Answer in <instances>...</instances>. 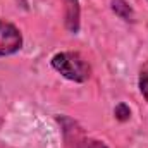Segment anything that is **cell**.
<instances>
[{"mask_svg": "<svg viewBox=\"0 0 148 148\" xmlns=\"http://www.w3.org/2000/svg\"><path fill=\"white\" fill-rule=\"evenodd\" d=\"M23 47L21 31L9 21L0 19V57L12 55Z\"/></svg>", "mask_w": 148, "mask_h": 148, "instance_id": "cell-2", "label": "cell"}, {"mask_svg": "<svg viewBox=\"0 0 148 148\" xmlns=\"http://www.w3.org/2000/svg\"><path fill=\"white\" fill-rule=\"evenodd\" d=\"M114 115H115V119H117V121L126 122V121H129V119H131V109H129L124 102H121V103L114 109Z\"/></svg>", "mask_w": 148, "mask_h": 148, "instance_id": "cell-6", "label": "cell"}, {"mask_svg": "<svg viewBox=\"0 0 148 148\" xmlns=\"http://www.w3.org/2000/svg\"><path fill=\"white\" fill-rule=\"evenodd\" d=\"M112 10L115 12L117 17H121L122 21H127V23H133L134 21V10L133 7L126 2V0H112L110 2Z\"/></svg>", "mask_w": 148, "mask_h": 148, "instance_id": "cell-4", "label": "cell"}, {"mask_svg": "<svg viewBox=\"0 0 148 148\" xmlns=\"http://www.w3.org/2000/svg\"><path fill=\"white\" fill-rule=\"evenodd\" d=\"M81 148H109L103 141H98V140H84Z\"/></svg>", "mask_w": 148, "mask_h": 148, "instance_id": "cell-7", "label": "cell"}, {"mask_svg": "<svg viewBox=\"0 0 148 148\" xmlns=\"http://www.w3.org/2000/svg\"><path fill=\"white\" fill-rule=\"evenodd\" d=\"M138 84H140V91L143 95V98L148 102V62H145L140 69V77H138Z\"/></svg>", "mask_w": 148, "mask_h": 148, "instance_id": "cell-5", "label": "cell"}, {"mask_svg": "<svg viewBox=\"0 0 148 148\" xmlns=\"http://www.w3.org/2000/svg\"><path fill=\"white\" fill-rule=\"evenodd\" d=\"M66 5V14H64V21H66V28L69 33L76 35L79 31L81 26V10H79V0H64Z\"/></svg>", "mask_w": 148, "mask_h": 148, "instance_id": "cell-3", "label": "cell"}, {"mask_svg": "<svg viewBox=\"0 0 148 148\" xmlns=\"http://www.w3.org/2000/svg\"><path fill=\"white\" fill-rule=\"evenodd\" d=\"M50 64L60 76L74 83H84L91 77V66L79 52H59Z\"/></svg>", "mask_w": 148, "mask_h": 148, "instance_id": "cell-1", "label": "cell"}, {"mask_svg": "<svg viewBox=\"0 0 148 148\" xmlns=\"http://www.w3.org/2000/svg\"><path fill=\"white\" fill-rule=\"evenodd\" d=\"M16 2H17L23 9H28V0H16Z\"/></svg>", "mask_w": 148, "mask_h": 148, "instance_id": "cell-8", "label": "cell"}]
</instances>
